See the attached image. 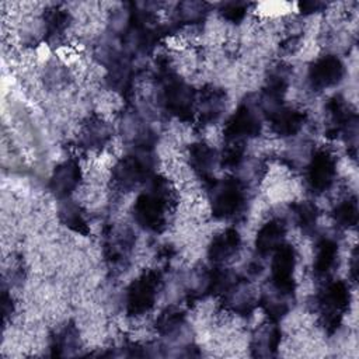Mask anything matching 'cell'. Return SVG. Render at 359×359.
<instances>
[{
    "label": "cell",
    "instance_id": "obj_1",
    "mask_svg": "<svg viewBox=\"0 0 359 359\" xmlns=\"http://www.w3.org/2000/svg\"><path fill=\"white\" fill-rule=\"evenodd\" d=\"M244 199V184L238 178H223L212 182L209 205L215 217L226 219L236 216L241 210Z\"/></svg>",
    "mask_w": 359,
    "mask_h": 359
},
{
    "label": "cell",
    "instance_id": "obj_2",
    "mask_svg": "<svg viewBox=\"0 0 359 359\" xmlns=\"http://www.w3.org/2000/svg\"><path fill=\"white\" fill-rule=\"evenodd\" d=\"M160 283V273L154 271H147L133 280L126 294L128 313L130 316H142L147 313L156 302Z\"/></svg>",
    "mask_w": 359,
    "mask_h": 359
},
{
    "label": "cell",
    "instance_id": "obj_3",
    "mask_svg": "<svg viewBox=\"0 0 359 359\" xmlns=\"http://www.w3.org/2000/svg\"><path fill=\"white\" fill-rule=\"evenodd\" d=\"M112 139V126L102 116H88L79 128L77 144L83 150L97 151L104 149Z\"/></svg>",
    "mask_w": 359,
    "mask_h": 359
},
{
    "label": "cell",
    "instance_id": "obj_4",
    "mask_svg": "<svg viewBox=\"0 0 359 359\" xmlns=\"http://www.w3.org/2000/svg\"><path fill=\"white\" fill-rule=\"evenodd\" d=\"M337 165L334 156L327 150H318L313 154L307 165V184L314 192L327 191L335 178Z\"/></svg>",
    "mask_w": 359,
    "mask_h": 359
},
{
    "label": "cell",
    "instance_id": "obj_5",
    "mask_svg": "<svg viewBox=\"0 0 359 359\" xmlns=\"http://www.w3.org/2000/svg\"><path fill=\"white\" fill-rule=\"evenodd\" d=\"M344 65L335 55L317 57L309 69V80L314 90H327L342 80Z\"/></svg>",
    "mask_w": 359,
    "mask_h": 359
},
{
    "label": "cell",
    "instance_id": "obj_6",
    "mask_svg": "<svg viewBox=\"0 0 359 359\" xmlns=\"http://www.w3.org/2000/svg\"><path fill=\"white\" fill-rule=\"evenodd\" d=\"M261 130L258 114L250 105H241L229 119L224 128V136L229 142H241L254 137Z\"/></svg>",
    "mask_w": 359,
    "mask_h": 359
},
{
    "label": "cell",
    "instance_id": "obj_7",
    "mask_svg": "<svg viewBox=\"0 0 359 359\" xmlns=\"http://www.w3.org/2000/svg\"><path fill=\"white\" fill-rule=\"evenodd\" d=\"M81 168L76 160L60 163L49 178V189L57 198H69L79 187L81 180Z\"/></svg>",
    "mask_w": 359,
    "mask_h": 359
},
{
    "label": "cell",
    "instance_id": "obj_8",
    "mask_svg": "<svg viewBox=\"0 0 359 359\" xmlns=\"http://www.w3.org/2000/svg\"><path fill=\"white\" fill-rule=\"evenodd\" d=\"M268 119L271 121L272 130L276 135L286 137L293 136L302 129L306 121V114L297 108L280 105L268 116Z\"/></svg>",
    "mask_w": 359,
    "mask_h": 359
},
{
    "label": "cell",
    "instance_id": "obj_9",
    "mask_svg": "<svg viewBox=\"0 0 359 359\" xmlns=\"http://www.w3.org/2000/svg\"><path fill=\"white\" fill-rule=\"evenodd\" d=\"M240 244H241V238L238 233L234 229H227L212 238L209 244L208 255L210 261L216 264H224L237 254Z\"/></svg>",
    "mask_w": 359,
    "mask_h": 359
},
{
    "label": "cell",
    "instance_id": "obj_10",
    "mask_svg": "<svg viewBox=\"0 0 359 359\" xmlns=\"http://www.w3.org/2000/svg\"><path fill=\"white\" fill-rule=\"evenodd\" d=\"M286 234V226L280 219H271L257 233L255 245L259 254H272L278 247L283 244Z\"/></svg>",
    "mask_w": 359,
    "mask_h": 359
},
{
    "label": "cell",
    "instance_id": "obj_11",
    "mask_svg": "<svg viewBox=\"0 0 359 359\" xmlns=\"http://www.w3.org/2000/svg\"><path fill=\"white\" fill-rule=\"evenodd\" d=\"M189 165L191 168L201 177L209 178L212 171L217 164V154L215 149H212L206 143H195L189 147Z\"/></svg>",
    "mask_w": 359,
    "mask_h": 359
},
{
    "label": "cell",
    "instance_id": "obj_12",
    "mask_svg": "<svg viewBox=\"0 0 359 359\" xmlns=\"http://www.w3.org/2000/svg\"><path fill=\"white\" fill-rule=\"evenodd\" d=\"M338 258V248L337 244L328 238L323 240L318 243L317 250H316V257H314V272L318 276H325L328 275Z\"/></svg>",
    "mask_w": 359,
    "mask_h": 359
},
{
    "label": "cell",
    "instance_id": "obj_13",
    "mask_svg": "<svg viewBox=\"0 0 359 359\" xmlns=\"http://www.w3.org/2000/svg\"><path fill=\"white\" fill-rule=\"evenodd\" d=\"M60 222L70 230L86 236L88 233V223L84 217L81 208L70 201H66L59 209Z\"/></svg>",
    "mask_w": 359,
    "mask_h": 359
},
{
    "label": "cell",
    "instance_id": "obj_14",
    "mask_svg": "<svg viewBox=\"0 0 359 359\" xmlns=\"http://www.w3.org/2000/svg\"><path fill=\"white\" fill-rule=\"evenodd\" d=\"M208 13V4L201 1H184L178 3L175 8V20L181 24L196 25Z\"/></svg>",
    "mask_w": 359,
    "mask_h": 359
},
{
    "label": "cell",
    "instance_id": "obj_15",
    "mask_svg": "<svg viewBox=\"0 0 359 359\" xmlns=\"http://www.w3.org/2000/svg\"><path fill=\"white\" fill-rule=\"evenodd\" d=\"M334 219L341 227H351L356 224L358 206L355 198H348L339 202L334 209Z\"/></svg>",
    "mask_w": 359,
    "mask_h": 359
},
{
    "label": "cell",
    "instance_id": "obj_16",
    "mask_svg": "<svg viewBox=\"0 0 359 359\" xmlns=\"http://www.w3.org/2000/svg\"><path fill=\"white\" fill-rule=\"evenodd\" d=\"M248 10V4L247 3H241V1H229V3H222L219 13L222 14V17L230 22H238L244 18L245 13Z\"/></svg>",
    "mask_w": 359,
    "mask_h": 359
},
{
    "label": "cell",
    "instance_id": "obj_17",
    "mask_svg": "<svg viewBox=\"0 0 359 359\" xmlns=\"http://www.w3.org/2000/svg\"><path fill=\"white\" fill-rule=\"evenodd\" d=\"M327 7V4L320 3V1H303L300 3V11L304 15H310L314 13H318L321 10H324Z\"/></svg>",
    "mask_w": 359,
    "mask_h": 359
}]
</instances>
